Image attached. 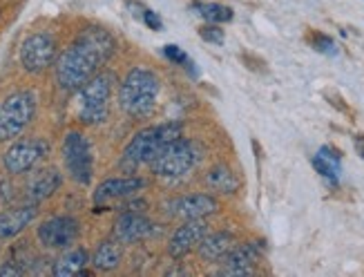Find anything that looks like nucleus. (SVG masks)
<instances>
[{
	"label": "nucleus",
	"instance_id": "obj_18",
	"mask_svg": "<svg viewBox=\"0 0 364 277\" xmlns=\"http://www.w3.org/2000/svg\"><path fill=\"white\" fill-rule=\"evenodd\" d=\"M205 186L210 190L219 192V194H232L242 188V179L237 177V172L232 168H228L226 164L213 166L208 172H205Z\"/></svg>",
	"mask_w": 364,
	"mask_h": 277
},
{
	"label": "nucleus",
	"instance_id": "obj_19",
	"mask_svg": "<svg viewBox=\"0 0 364 277\" xmlns=\"http://www.w3.org/2000/svg\"><path fill=\"white\" fill-rule=\"evenodd\" d=\"M60 184H63L60 172L56 168H47V170H41L34 179H31L27 194L31 197V202H43L47 197H52V194L60 188Z\"/></svg>",
	"mask_w": 364,
	"mask_h": 277
},
{
	"label": "nucleus",
	"instance_id": "obj_10",
	"mask_svg": "<svg viewBox=\"0 0 364 277\" xmlns=\"http://www.w3.org/2000/svg\"><path fill=\"white\" fill-rule=\"evenodd\" d=\"M78 233H81V226L68 215L52 217L38 226V239L47 249H68L76 241Z\"/></svg>",
	"mask_w": 364,
	"mask_h": 277
},
{
	"label": "nucleus",
	"instance_id": "obj_6",
	"mask_svg": "<svg viewBox=\"0 0 364 277\" xmlns=\"http://www.w3.org/2000/svg\"><path fill=\"white\" fill-rule=\"evenodd\" d=\"M36 112V96L31 92H14L0 103V141L18 139Z\"/></svg>",
	"mask_w": 364,
	"mask_h": 277
},
{
	"label": "nucleus",
	"instance_id": "obj_9",
	"mask_svg": "<svg viewBox=\"0 0 364 277\" xmlns=\"http://www.w3.org/2000/svg\"><path fill=\"white\" fill-rule=\"evenodd\" d=\"M47 155H50V143L45 139H23V141H16L5 152L3 164H5L7 172L23 174L34 168Z\"/></svg>",
	"mask_w": 364,
	"mask_h": 277
},
{
	"label": "nucleus",
	"instance_id": "obj_8",
	"mask_svg": "<svg viewBox=\"0 0 364 277\" xmlns=\"http://www.w3.org/2000/svg\"><path fill=\"white\" fill-rule=\"evenodd\" d=\"M54 58H56V41L52 34L38 31V34L27 36L21 45V65L23 70L31 74L45 72L50 65H54Z\"/></svg>",
	"mask_w": 364,
	"mask_h": 277
},
{
	"label": "nucleus",
	"instance_id": "obj_16",
	"mask_svg": "<svg viewBox=\"0 0 364 277\" xmlns=\"http://www.w3.org/2000/svg\"><path fill=\"white\" fill-rule=\"evenodd\" d=\"M34 217H36L34 206H23L0 213V239H11L16 235H21L34 221Z\"/></svg>",
	"mask_w": 364,
	"mask_h": 277
},
{
	"label": "nucleus",
	"instance_id": "obj_21",
	"mask_svg": "<svg viewBox=\"0 0 364 277\" xmlns=\"http://www.w3.org/2000/svg\"><path fill=\"white\" fill-rule=\"evenodd\" d=\"M90 264V255L85 249H74L68 251L60 259H56L54 264V275L56 277H74V275H81V271Z\"/></svg>",
	"mask_w": 364,
	"mask_h": 277
},
{
	"label": "nucleus",
	"instance_id": "obj_26",
	"mask_svg": "<svg viewBox=\"0 0 364 277\" xmlns=\"http://www.w3.org/2000/svg\"><path fill=\"white\" fill-rule=\"evenodd\" d=\"M199 36H201L205 43L221 45V43H224V29H219L215 23H210V25H203V27L199 29Z\"/></svg>",
	"mask_w": 364,
	"mask_h": 277
},
{
	"label": "nucleus",
	"instance_id": "obj_12",
	"mask_svg": "<svg viewBox=\"0 0 364 277\" xmlns=\"http://www.w3.org/2000/svg\"><path fill=\"white\" fill-rule=\"evenodd\" d=\"M264 249L259 246V241H246L240 246H232L224 255V271L221 275H252L255 273V264L262 259Z\"/></svg>",
	"mask_w": 364,
	"mask_h": 277
},
{
	"label": "nucleus",
	"instance_id": "obj_2",
	"mask_svg": "<svg viewBox=\"0 0 364 277\" xmlns=\"http://www.w3.org/2000/svg\"><path fill=\"white\" fill-rule=\"evenodd\" d=\"M183 137L181 123H161L152 125L136 132L132 141L125 145L123 157H121V168L125 172H134L141 166H150V161L159 155L170 141Z\"/></svg>",
	"mask_w": 364,
	"mask_h": 277
},
{
	"label": "nucleus",
	"instance_id": "obj_7",
	"mask_svg": "<svg viewBox=\"0 0 364 277\" xmlns=\"http://www.w3.org/2000/svg\"><path fill=\"white\" fill-rule=\"evenodd\" d=\"M63 161H65V168L76 184L87 186L92 182L94 157H92V148L85 135L70 132L65 137V141H63Z\"/></svg>",
	"mask_w": 364,
	"mask_h": 277
},
{
	"label": "nucleus",
	"instance_id": "obj_25",
	"mask_svg": "<svg viewBox=\"0 0 364 277\" xmlns=\"http://www.w3.org/2000/svg\"><path fill=\"white\" fill-rule=\"evenodd\" d=\"M164 54H166L168 61L177 63V65H183V68H188V70H193V61L188 58V54L181 50V47H177V45H166L164 47ZM193 74H195V70H193Z\"/></svg>",
	"mask_w": 364,
	"mask_h": 277
},
{
	"label": "nucleus",
	"instance_id": "obj_27",
	"mask_svg": "<svg viewBox=\"0 0 364 277\" xmlns=\"http://www.w3.org/2000/svg\"><path fill=\"white\" fill-rule=\"evenodd\" d=\"M141 19H144V23H146L150 29H154V31H161V29H164V21H161L154 11H150V9H144V16H141Z\"/></svg>",
	"mask_w": 364,
	"mask_h": 277
},
{
	"label": "nucleus",
	"instance_id": "obj_14",
	"mask_svg": "<svg viewBox=\"0 0 364 277\" xmlns=\"http://www.w3.org/2000/svg\"><path fill=\"white\" fill-rule=\"evenodd\" d=\"M146 182L141 177H117V179H105V182L94 190V204L105 206L109 202H123L136 194Z\"/></svg>",
	"mask_w": 364,
	"mask_h": 277
},
{
	"label": "nucleus",
	"instance_id": "obj_13",
	"mask_svg": "<svg viewBox=\"0 0 364 277\" xmlns=\"http://www.w3.org/2000/svg\"><path fill=\"white\" fill-rule=\"evenodd\" d=\"M208 233V224L203 219H186L175 233L170 237L168 253L170 257H186L193 249H197V244L203 239V235Z\"/></svg>",
	"mask_w": 364,
	"mask_h": 277
},
{
	"label": "nucleus",
	"instance_id": "obj_29",
	"mask_svg": "<svg viewBox=\"0 0 364 277\" xmlns=\"http://www.w3.org/2000/svg\"><path fill=\"white\" fill-rule=\"evenodd\" d=\"M353 145H355V152L364 159V135H355L353 137Z\"/></svg>",
	"mask_w": 364,
	"mask_h": 277
},
{
	"label": "nucleus",
	"instance_id": "obj_28",
	"mask_svg": "<svg viewBox=\"0 0 364 277\" xmlns=\"http://www.w3.org/2000/svg\"><path fill=\"white\" fill-rule=\"evenodd\" d=\"M23 273H25L23 268H18V266L11 264V262H7L5 266H0V277H9V275L18 277V275H23Z\"/></svg>",
	"mask_w": 364,
	"mask_h": 277
},
{
	"label": "nucleus",
	"instance_id": "obj_17",
	"mask_svg": "<svg viewBox=\"0 0 364 277\" xmlns=\"http://www.w3.org/2000/svg\"><path fill=\"white\" fill-rule=\"evenodd\" d=\"M235 246V237L230 233H205L197 244V253L203 262H219Z\"/></svg>",
	"mask_w": 364,
	"mask_h": 277
},
{
	"label": "nucleus",
	"instance_id": "obj_15",
	"mask_svg": "<svg viewBox=\"0 0 364 277\" xmlns=\"http://www.w3.org/2000/svg\"><path fill=\"white\" fill-rule=\"evenodd\" d=\"M152 233H154V224L146 215L136 213V210H125L114 224V239L119 244H134L150 237Z\"/></svg>",
	"mask_w": 364,
	"mask_h": 277
},
{
	"label": "nucleus",
	"instance_id": "obj_3",
	"mask_svg": "<svg viewBox=\"0 0 364 277\" xmlns=\"http://www.w3.org/2000/svg\"><path fill=\"white\" fill-rule=\"evenodd\" d=\"M159 96V78L152 70L132 68L119 88V103L130 117H148Z\"/></svg>",
	"mask_w": 364,
	"mask_h": 277
},
{
	"label": "nucleus",
	"instance_id": "obj_11",
	"mask_svg": "<svg viewBox=\"0 0 364 277\" xmlns=\"http://www.w3.org/2000/svg\"><path fill=\"white\" fill-rule=\"evenodd\" d=\"M219 210V202L213 197V194L205 192H195V194H183V197H177L168 204V213L172 217L179 219H205L215 215Z\"/></svg>",
	"mask_w": 364,
	"mask_h": 277
},
{
	"label": "nucleus",
	"instance_id": "obj_5",
	"mask_svg": "<svg viewBox=\"0 0 364 277\" xmlns=\"http://www.w3.org/2000/svg\"><path fill=\"white\" fill-rule=\"evenodd\" d=\"M114 90V74L97 72L78 90V119L87 125H99L107 119L109 96Z\"/></svg>",
	"mask_w": 364,
	"mask_h": 277
},
{
	"label": "nucleus",
	"instance_id": "obj_1",
	"mask_svg": "<svg viewBox=\"0 0 364 277\" xmlns=\"http://www.w3.org/2000/svg\"><path fill=\"white\" fill-rule=\"evenodd\" d=\"M117 52V41L103 27H85L56 61V80L65 92L81 90Z\"/></svg>",
	"mask_w": 364,
	"mask_h": 277
},
{
	"label": "nucleus",
	"instance_id": "obj_22",
	"mask_svg": "<svg viewBox=\"0 0 364 277\" xmlns=\"http://www.w3.org/2000/svg\"><path fill=\"white\" fill-rule=\"evenodd\" d=\"M121 257H123V253H121V246H119L117 239L114 241H101L90 262L94 268H99V271H114L121 264Z\"/></svg>",
	"mask_w": 364,
	"mask_h": 277
},
{
	"label": "nucleus",
	"instance_id": "obj_23",
	"mask_svg": "<svg viewBox=\"0 0 364 277\" xmlns=\"http://www.w3.org/2000/svg\"><path fill=\"white\" fill-rule=\"evenodd\" d=\"M193 7H195V9L199 11V16H203V19L208 21V23L219 25V23H228V21H232V9L226 7V5H219V3H195Z\"/></svg>",
	"mask_w": 364,
	"mask_h": 277
},
{
	"label": "nucleus",
	"instance_id": "obj_20",
	"mask_svg": "<svg viewBox=\"0 0 364 277\" xmlns=\"http://www.w3.org/2000/svg\"><path fill=\"white\" fill-rule=\"evenodd\" d=\"M313 168L324 179L336 184L340 179V170H342V155L336 148H331V145H324V148H320L318 155L313 157Z\"/></svg>",
	"mask_w": 364,
	"mask_h": 277
},
{
	"label": "nucleus",
	"instance_id": "obj_4",
	"mask_svg": "<svg viewBox=\"0 0 364 277\" xmlns=\"http://www.w3.org/2000/svg\"><path fill=\"white\" fill-rule=\"evenodd\" d=\"M203 157V148L195 139H175L170 141L166 148L150 161V168L156 177L166 179H177L188 174L190 170H195L199 166V161Z\"/></svg>",
	"mask_w": 364,
	"mask_h": 277
},
{
	"label": "nucleus",
	"instance_id": "obj_24",
	"mask_svg": "<svg viewBox=\"0 0 364 277\" xmlns=\"http://www.w3.org/2000/svg\"><path fill=\"white\" fill-rule=\"evenodd\" d=\"M311 45H313V50L315 52H320V54H326V56H336L338 54V45L336 41L326 36V34H320V31H313L311 34Z\"/></svg>",
	"mask_w": 364,
	"mask_h": 277
}]
</instances>
